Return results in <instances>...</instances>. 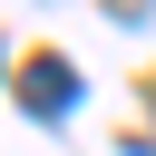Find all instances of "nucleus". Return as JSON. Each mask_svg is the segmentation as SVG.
Listing matches in <instances>:
<instances>
[{
  "mask_svg": "<svg viewBox=\"0 0 156 156\" xmlns=\"http://www.w3.org/2000/svg\"><path fill=\"white\" fill-rule=\"evenodd\" d=\"M20 98H29L39 117H68V107H78V78H68L58 58H29V68H20Z\"/></svg>",
  "mask_w": 156,
  "mask_h": 156,
  "instance_id": "1",
  "label": "nucleus"
}]
</instances>
